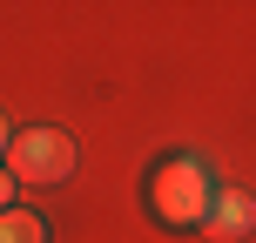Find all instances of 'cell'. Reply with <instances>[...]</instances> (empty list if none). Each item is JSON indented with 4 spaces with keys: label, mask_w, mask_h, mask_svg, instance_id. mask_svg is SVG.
I'll return each mask as SVG.
<instances>
[{
    "label": "cell",
    "mask_w": 256,
    "mask_h": 243,
    "mask_svg": "<svg viewBox=\"0 0 256 243\" xmlns=\"http://www.w3.org/2000/svg\"><path fill=\"white\" fill-rule=\"evenodd\" d=\"M14 196H20V182H14L7 169H0V216H7V209H14Z\"/></svg>",
    "instance_id": "cell-5"
},
{
    "label": "cell",
    "mask_w": 256,
    "mask_h": 243,
    "mask_svg": "<svg viewBox=\"0 0 256 243\" xmlns=\"http://www.w3.org/2000/svg\"><path fill=\"white\" fill-rule=\"evenodd\" d=\"M0 243H48V223L34 209H7L0 216Z\"/></svg>",
    "instance_id": "cell-4"
},
{
    "label": "cell",
    "mask_w": 256,
    "mask_h": 243,
    "mask_svg": "<svg viewBox=\"0 0 256 243\" xmlns=\"http://www.w3.org/2000/svg\"><path fill=\"white\" fill-rule=\"evenodd\" d=\"M74 135L68 128H20L7 142V176L14 182H68L74 176Z\"/></svg>",
    "instance_id": "cell-2"
},
{
    "label": "cell",
    "mask_w": 256,
    "mask_h": 243,
    "mask_svg": "<svg viewBox=\"0 0 256 243\" xmlns=\"http://www.w3.org/2000/svg\"><path fill=\"white\" fill-rule=\"evenodd\" d=\"M209 203H216V182L196 155H168L162 169L148 176V209L168 223V230H202Z\"/></svg>",
    "instance_id": "cell-1"
},
{
    "label": "cell",
    "mask_w": 256,
    "mask_h": 243,
    "mask_svg": "<svg viewBox=\"0 0 256 243\" xmlns=\"http://www.w3.org/2000/svg\"><path fill=\"white\" fill-rule=\"evenodd\" d=\"M250 230H256V196H243V189H216V203H209V216H202V236L243 243Z\"/></svg>",
    "instance_id": "cell-3"
},
{
    "label": "cell",
    "mask_w": 256,
    "mask_h": 243,
    "mask_svg": "<svg viewBox=\"0 0 256 243\" xmlns=\"http://www.w3.org/2000/svg\"><path fill=\"white\" fill-rule=\"evenodd\" d=\"M7 142H14V128H7V115H0V155H7Z\"/></svg>",
    "instance_id": "cell-6"
}]
</instances>
